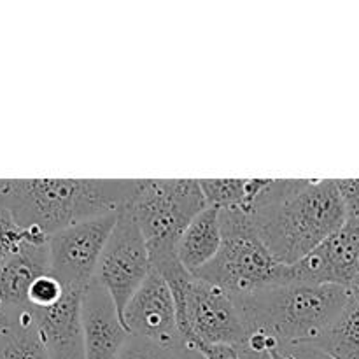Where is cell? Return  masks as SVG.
Masks as SVG:
<instances>
[{"label":"cell","instance_id":"1","mask_svg":"<svg viewBox=\"0 0 359 359\" xmlns=\"http://www.w3.org/2000/svg\"><path fill=\"white\" fill-rule=\"evenodd\" d=\"M251 219L283 265H294L347 221L335 179H269Z\"/></svg>","mask_w":359,"mask_h":359},{"label":"cell","instance_id":"2","mask_svg":"<svg viewBox=\"0 0 359 359\" xmlns=\"http://www.w3.org/2000/svg\"><path fill=\"white\" fill-rule=\"evenodd\" d=\"M140 179H0V205L23 230L51 235L132 203Z\"/></svg>","mask_w":359,"mask_h":359},{"label":"cell","instance_id":"3","mask_svg":"<svg viewBox=\"0 0 359 359\" xmlns=\"http://www.w3.org/2000/svg\"><path fill=\"white\" fill-rule=\"evenodd\" d=\"M248 337L276 346L314 344L349 304V290L335 284L290 283L233 297Z\"/></svg>","mask_w":359,"mask_h":359},{"label":"cell","instance_id":"4","mask_svg":"<svg viewBox=\"0 0 359 359\" xmlns=\"http://www.w3.org/2000/svg\"><path fill=\"white\" fill-rule=\"evenodd\" d=\"M207 207L198 179H140L130 209L142 231L154 270L179 262L181 235Z\"/></svg>","mask_w":359,"mask_h":359},{"label":"cell","instance_id":"5","mask_svg":"<svg viewBox=\"0 0 359 359\" xmlns=\"http://www.w3.org/2000/svg\"><path fill=\"white\" fill-rule=\"evenodd\" d=\"M223 242L216 258L195 277L221 286L231 297L290 283V265H283L242 210H219Z\"/></svg>","mask_w":359,"mask_h":359},{"label":"cell","instance_id":"6","mask_svg":"<svg viewBox=\"0 0 359 359\" xmlns=\"http://www.w3.org/2000/svg\"><path fill=\"white\" fill-rule=\"evenodd\" d=\"M184 346H231L248 342L235 298L221 286L193 277L177 312Z\"/></svg>","mask_w":359,"mask_h":359},{"label":"cell","instance_id":"7","mask_svg":"<svg viewBox=\"0 0 359 359\" xmlns=\"http://www.w3.org/2000/svg\"><path fill=\"white\" fill-rule=\"evenodd\" d=\"M151 256L132 209L118 212V221L105 244L95 280L107 290L123 318L126 305L151 272Z\"/></svg>","mask_w":359,"mask_h":359},{"label":"cell","instance_id":"8","mask_svg":"<svg viewBox=\"0 0 359 359\" xmlns=\"http://www.w3.org/2000/svg\"><path fill=\"white\" fill-rule=\"evenodd\" d=\"M118 221V214L72 224L48 241L51 273L69 290L84 293L93 283L97 265Z\"/></svg>","mask_w":359,"mask_h":359},{"label":"cell","instance_id":"9","mask_svg":"<svg viewBox=\"0 0 359 359\" xmlns=\"http://www.w3.org/2000/svg\"><path fill=\"white\" fill-rule=\"evenodd\" d=\"M359 272V217L346 223L305 258L290 265V283L349 287ZM287 283V284H290Z\"/></svg>","mask_w":359,"mask_h":359},{"label":"cell","instance_id":"10","mask_svg":"<svg viewBox=\"0 0 359 359\" xmlns=\"http://www.w3.org/2000/svg\"><path fill=\"white\" fill-rule=\"evenodd\" d=\"M123 323L130 335L142 337L167 347H182L184 339L179 332L177 309L167 280L151 269L123 312Z\"/></svg>","mask_w":359,"mask_h":359},{"label":"cell","instance_id":"11","mask_svg":"<svg viewBox=\"0 0 359 359\" xmlns=\"http://www.w3.org/2000/svg\"><path fill=\"white\" fill-rule=\"evenodd\" d=\"M48 235L27 230V237L0 263V316L28 311V291L32 284L49 269Z\"/></svg>","mask_w":359,"mask_h":359},{"label":"cell","instance_id":"12","mask_svg":"<svg viewBox=\"0 0 359 359\" xmlns=\"http://www.w3.org/2000/svg\"><path fill=\"white\" fill-rule=\"evenodd\" d=\"M81 321L86 359H116L130 339L114 300L95 279L81 298Z\"/></svg>","mask_w":359,"mask_h":359},{"label":"cell","instance_id":"13","mask_svg":"<svg viewBox=\"0 0 359 359\" xmlns=\"http://www.w3.org/2000/svg\"><path fill=\"white\" fill-rule=\"evenodd\" d=\"M81 298L83 293L67 287L58 304L42 311H34L49 359H86Z\"/></svg>","mask_w":359,"mask_h":359},{"label":"cell","instance_id":"14","mask_svg":"<svg viewBox=\"0 0 359 359\" xmlns=\"http://www.w3.org/2000/svg\"><path fill=\"white\" fill-rule=\"evenodd\" d=\"M221 242H223L221 212L216 207H207L181 235L177 245L179 262L189 273L196 276L216 258Z\"/></svg>","mask_w":359,"mask_h":359},{"label":"cell","instance_id":"15","mask_svg":"<svg viewBox=\"0 0 359 359\" xmlns=\"http://www.w3.org/2000/svg\"><path fill=\"white\" fill-rule=\"evenodd\" d=\"M0 359H49L32 309L0 316Z\"/></svg>","mask_w":359,"mask_h":359},{"label":"cell","instance_id":"16","mask_svg":"<svg viewBox=\"0 0 359 359\" xmlns=\"http://www.w3.org/2000/svg\"><path fill=\"white\" fill-rule=\"evenodd\" d=\"M207 205L251 214L269 179H198Z\"/></svg>","mask_w":359,"mask_h":359},{"label":"cell","instance_id":"17","mask_svg":"<svg viewBox=\"0 0 359 359\" xmlns=\"http://www.w3.org/2000/svg\"><path fill=\"white\" fill-rule=\"evenodd\" d=\"M312 346L335 359H359V302L349 298L342 314Z\"/></svg>","mask_w":359,"mask_h":359},{"label":"cell","instance_id":"18","mask_svg":"<svg viewBox=\"0 0 359 359\" xmlns=\"http://www.w3.org/2000/svg\"><path fill=\"white\" fill-rule=\"evenodd\" d=\"M182 347H167L142 337L130 335L116 359H181Z\"/></svg>","mask_w":359,"mask_h":359},{"label":"cell","instance_id":"19","mask_svg":"<svg viewBox=\"0 0 359 359\" xmlns=\"http://www.w3.org/2000/svg\"><path fill=\"white\" fill-rule=\"evenodd\" d=\"M65 291L67 287L51 272L44 273L32 284L30 291H28V305L32 311L49 309L62 300Z\"/></svg>","mask_w":359,"mask_h":359},{"label":"cell","instance_id":"20","mask_svg":"<svg viewBox=\"0 0 359 359\" xmlns=\"http://www.w3.org/2000/svg\"><path fill=\"white\" fill-rule=\"evenodd\" d=\"M27 237V230L20 228L7 209L0 205V263L9 256Z\"/></svg>","mask_w":359,"mask_h":359},{"label":"cell","instance_id":"21","mask_svg":"<svg viewBox=\"0 0 359 359\" xmlns=\"http://www.w3.org/2000/svg\"><path fill=\"white\" fill-rule=\"evenodd\" d=\"M347 217H359V179H335Z\"/></svg>","mask_w":359,"mask_h":359},{"label":"cell","instance_id":"22","mask_svg":"<svg viewBox=\"0 0 359 359\" xmlns=\"http://www.w3.org/2000/svg\"><path fill=\"white\" fill-rule=\"evenodd\" d=\"M273 349L284 359H335L312 344H294V346H276Z\"/></svg>","mask_w":359,"mask_h":359},{"label":"cell","instance_id":"23","mask_svg":"<svg viewBox=\"0 0 359 359\" xmlns=\"http://www.w3.org/2000/svg\"><path fill=\"white\" fill-rule=\"evenodd\" d=\"M193 347L198 349L205 359H238L237 349L231 346H193Z\"/></svg>","mask_w":359,"mask_h":359},{"label":"cell","instance_id":"24","mask_svg":"<svg viewBox=\"0 0 359 359\" xmlns=\"http://www.w3.org/2000/svg\"><path fill=\"white\" fill-rule=\"evenodd\" d=\"M237 349L238 359H273L269 349H263V347H255L251 344H242V346L235 347Z\"/></svg>","mask_w":359,"mask_h":359},{"label":"cell","instance_id":"25","mask_svg":"<svg viewBox=\"0 0 359 359\" xmlns=\"http://www.w3.org/2000/svg\"><path fill=\"white\" fill-rule=\"evenodd\" d=\"M181 359H205V358H203V354L200 353L198 349H195V347L182 346Z\"/></svg>","mask_w":359,"mask_h":359},{"label":"cell","instance_id":"26","mask_svg":"<svg viewBox=\"0 0 359 359\" xmlns=\"http://www.w3.org/2000/svg\"><path fill=\"white\" fill-rule=\"evenodd\" d=\"M347 290H349L351 298H354V300L359 302V272H358V276L354 277V280L351 283V286L347 287Z\"/></svg>","mask_w":359,"mask_h":359}]
</instances>
